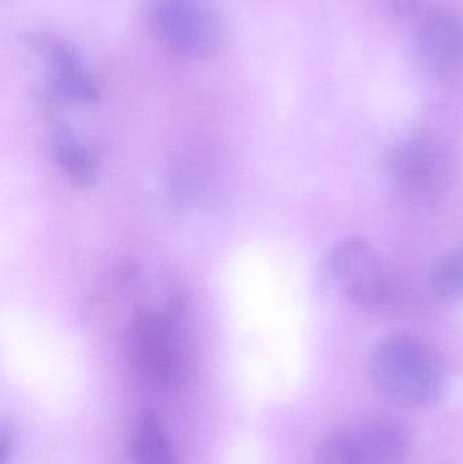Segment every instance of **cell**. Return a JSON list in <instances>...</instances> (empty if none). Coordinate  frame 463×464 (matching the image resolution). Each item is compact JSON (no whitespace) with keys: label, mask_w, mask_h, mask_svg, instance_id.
<instances>
[{"label":"cell","mask_w":463,"mask_h":464,"mask_svg":"<svg viewBox=\"0 0 463 464\" xmlns=\"http://www.w3.org/2000/svg\"><path fill=\"white\" fill-rule=\"evenodd\" d=\"M323 284L369 313L401 310L404 289L377 251L361 239L334 246L321 267Z\"/></svg>","instance_id":"cell-3"},{"label":"cell","mask_w":463,"mask_h":464,"mask_svg":"<svg viewBox=\"0 0 463 464\" xmlns=\"http://www.w3.org/2000/svg\"><path fill=\"white\" fill-rule=\"evenodd\" d=\"M130 341L133 368L146 383L171 389L184 381L187 354L173 313L140 311Z\"/></svg>","instance_id":"cell-5"},{"label":"cell","mask_w":463,"mask_h":464,"mask_svg":"<svg viewBox=\"0 0 463 464\" xmlns=\"http://www.w3.org/2000/svg\"><path fill=\"white\" fill-rule=\"evenodd\" d=\"M410 450V432L402 420L371 414L323 436L314 464H405Z\"/></svg>","instance_id":"cell-4"},{"label":"cell","mask_w":463,"mask_h":464,"mask_svg":"<svg viewBox=\"0 0 463 464\" xmlns=\"http://www.w3.org/2000/svg\"><path fill=\"white\" fill-rule=\"evenodd\" d=\"M141 18L152 40L177 59L208 62L225 46V21L211 0H144Z\"/></svg>","instance_id":"cell-2"},{"label":"cell","mask_w":463,"mask_h":464,"mask_svg":"<svg viewBox=\"0 0 463 464\" xmlns=\"http://www.w3.org/2000/svg\"><path fill=\"white\" fill-rule=\"evenodd\" d=\"M54 154L60 166L76 184L86 185L92 181L95 173L94 157L72 133L63 130L57 135Z\"/></svg>","instance_id":"cell-11"},{"label":"cell","mask_w":463,"mask_h":464,"mask_svg":"<svg viewBox=\"0 0 463 464\" xmlns=\"http://www.w3.org/2000/svg\"><path fill=\"white\" fill-rule=\"evenodd\" d=\"M416 48L424 70L443 83L463 79V24L449 8L426 5L416 19Z\"/></svg>","instance_id":"cell-8"},{"label":"cell","mask_w":463,"mask_h":464,"mask_svg":"<svg viewBox=\"0 0 463 464\" xmlns=\"http://www.w3.org/2000/svg\"><path fill=\"white\" fill-rule=\"evenodd\" d=\"M377 3L388 15L401 21H416L426 7L423 0H377Z\"/></svg>","instance_id":"cell-12"},{"label":"cell","mask_w":463,"mask_h":464,"mask_svg":"<svg viewBox=\"0 0 463 464\" xmlns=\"http://www.w3.org/2000/svg\"><path fill=\"white\" fill-rule=\"evenodd\" d=\"M389 171L402 198L423 206L435 203L450 187V154L439 139L419 133L393 150Z\"/></svg>","instance_id":"cell-6"},{"label":"cell","mask_w":463,"mask_h":464,"mask_svg":"<svg viewBox=\"0 0 463 464\" xmlns=\"http://www.w3.org/2000/svg\"><path fill=\"white\" fill-rule=\"evenodd\" d=\"M128 452L132 464H177L165 425L152 411H144L136 419Z\"/></svg>","instance_id":"cell-9"},{"label":"cell","mask_w":463,"mask_h":464,"mask_svg":"<svg viewBox=\"0 0 463 464\" xmlns=\"http://www.w3.org/2000/svg\"><path fill=\"white\" fill-rule=\"evenodd\" d=\"M24 43L43 59L51 94L71 102L94 103L100 100V81L72 44L48 32L27 33Z\"/></svg>","instance_id":"cell-7"},{"label":"cell","mask_w":463,"mask_h":464,"mask_svg":"<svg viewBox=\"0 0 463 464\" xmlns=\"http://www.w3.org/2000/svg\"><path fill=\"white\" fill-rule=\"evenodd\" d=\"M14 447H15V439H14L13 430L10 428L3 427L2 435H0V464L11 463Z\"/></svg>","instance_id":"cell-13"},{"label":"cell","mask_w":463,"mask_h":464,"mask_svg":"<svg viewBox=\"0 0 463 464\" xmlns=\"http://www.w3.org/2000/svg\"><path fill=\"white\" fill-rule=\"evenodd\" d=\"M429 288L440 302L463 300V246L438 259L429 275Z\"/></svg>","instance_id":"cell-10"},{"label":"cell","mask_w":463,"mask_h":464,"mask_svg":"<svg viewBox=\"0 0 463 464\" xmlns=\"http://www.w3.org/2000/svg\"><path fill=\"white\" fill-rule=\"evenodd\" d=\"M370 372L378 392L399 408H429L445 392L442 360L413 335L394 334L378 343Z\"/></svg>","instance_id":"cell-1"}]
</instances>
